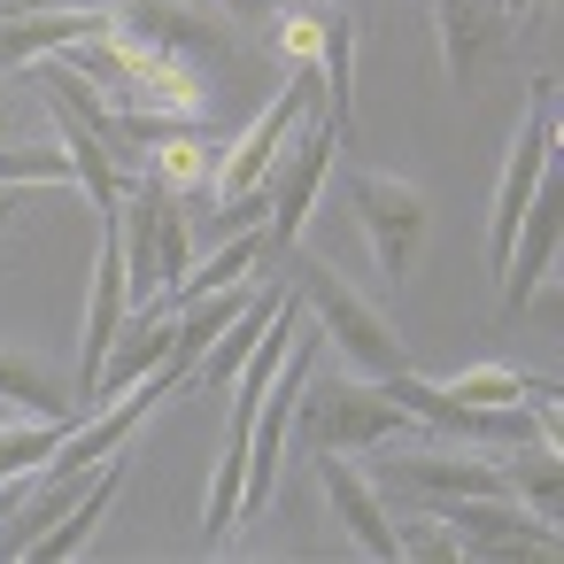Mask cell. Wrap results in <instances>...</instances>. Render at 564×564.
<instances>
[{
  "mask_svg": "<svg viewBox=\"0 0 564 564\" xmlns=\"http://www.w3.org/2000/svg\"><path fill=\"white\" fill-rule=\"evenodd\" d=\"M0 232H9V202H0Z\"/></svg>",
  "mask_w": 564,
  "mask_h": 564,
  "instance_id": "d4e9b609",
  "label": "cell"
},
{
  "mask_svg": "<svg viewBox=\"0 0 564 564\" xmlns=\"http://www.w3.org/2000/svg\"><path fill=\"white\" fill-rule=\"evenodd\" d=\"M263 256H271V240H263L256 225H240V232H232V240H225L202 271H186V279L155 302V310H186V302H202V294H217V286H240V279H256V263H263Z\"/></svg>",
  "mask_w": 564,
  "mask_h": 564,
  "instance_id": "9a60e30c",
  "label": "cell"
},
{
  "mask_svg": "<svg viewBox=\"0 0 564 564\" xmlns=\"http://www.w3.org/2000/svg\"><path fill=\"white\" fill-rule=\"evenodd\" d=\"M556 163V78H533L525 86V117L510 132V155H502V178H495V209H487V248H495V271H502V248L518 232V209L541 194Z\"/></svg>",
  "mask_w": 564,
  "mask_h": 564,
  "instance_id": "3957f363",
  "label": "cell"
},
{
  "mask_svg": "<svg viewBox=\"0 0 564 564\" xmlns=\"http://www.w3.org/2000/svg\"><path fill=\"white\" fill-rule=\"evenodd\" d=\"M433 24H441V70H448V86H471L479 63L502 55V40H510L502 0H433Z\"/></svg>",
  "mask_w": 564,
  "mask_h": 564,
  "instance_id": "30bf717a",
  "label": "cell"
},
{
  "mask_svg": "<svg viewBox=\"0 0 564 564\" xmlns=\"http://www.w3.org/2000/svg\"><path fill=\"white\" fill-rule=\"evenodd\" d=\"M9 417H24V410H17V402H9V394H0V425H9Z\"/></svg>",
  "mask_w": 564,
  "mask_h": 564,
  "instance_id": "cb8c5ba5",
  "label": "cell"
},
{
  "mask_svg": "<svg viewBox=\"0 0 564 564\" xmlns=\"http://www.w3.org/2000/svg\"><path fill=\"white\" fill-rule=\"evenodd\" d=\"M0 140H9V117H0Z\"/></svg>",
  "mask_w": 564,
  "mask_h": 564,
  "instance_id": "484cf974",
  "label": "cell"
},
{
  "mask_svg": "<svg viewBox=\"0 0 564 564\" xmlns=\"http://www.w3.org/2000/svg\"><path fill=\"white\" fill-rule=\"evenodd\" d=\"M47 101H55V94H47ZM55 124H63V148H70V163H78V186H86V202H94V209L109 217V209L124 202V171H117V148H109V140H101V132H94V124H86V117L70 109V101H55Z\"/></svg>",
  "mask_w": 564,
  "mask_h": 564,
  "instance_id": "4fadbf2b",
  "label": "cell"
},
{
  "mask_svg": "<svg viewBox=\"0 0 564 564\" xmlns=\"http://www.w3.org/2000/svg\"><path fill=\"white\" fill-rule=\"evenodd\" d=\"M47 9H86V0H0V17H47ZM94 9H109V0H94Z\"/></svg>",
  "mask_w": 564,
  "mask_h": 564,
  "instance_id": "7402d4cb",
  "label": "cell"
},
{
  "mask_svg": "<svg viewBox=\"0 0 564 564\" xmlns=\"http://www.w3.org/2000/svg\"><path fill=\"white\" fill-rule=\"evenodd\" d=\"M549 263H556V186L541 178V194L518 209V232H510V248H502V317H518L525 302H533V286L549 279Z\"/></svg>",
  "mask_w": 564,
  "mask_h": 564,
  "instance_id": "9c48e42d",
  "label": "cell"
},
{
  "mask_svg": "<svg viewBox=\"0 0 564 564\" xmlns=\"http://www.w3.org/2000/svg\"><path fill=\"white\" fill-rule=\"evenodd\" d=\"M333 155H340V140H333V124H325V109H310L302 124H294V140L279 148V163H271V178H263V202H271V256H286L294 240H302V225H310V209H317V186H325V171H333Z\"/></svg>",
  "mask_w": 564,
  "mask_h": 564,
  "instance_id": "5b68a950",
  "label": "cell"
},
{
  "mask_svg": "<svg viewBox=\"0 0 564 564\" xmlns=\"http://www.w3.org/2000/svg\"><path fill=\"white\" fill-rule=\"evenodd\" d=\"M0 186H78V163L55 148H9L0 140Z\"/></svg>",
  "mask_w": 564,
  "mask_h": 564,
  "instance_id": "44dd1931",
  "label": "cell"
},
{
  "mask_svg": "<svg viewBox=\"0 0 564 564\" xmlns=\"http://www.w3.org/2000/svg\"><path fill=\"white\" fill-rule=\"evenodd\" d=\"M495 471H502V495H510V502H525L533 518H556V487H564V456H556V448L533 441L525 456H502Z\"/></svg>",
  "mask_w": 564,
  "mask_h": 564,
  "instance_id": "ac0fdd59",
  "label": "cell"
},
{
  "mask_svg": "<svg viewBox=\"0 0 564 564\" xmlns=\"http://www.w3.org/2000/svg\"><path fill=\"white\" fill-rule=\"evenodd\" d=\"M294 294H302V310H310V325H317V340H333V356L356 371V379H387V371H402L410 356H402V333L325 263V256H294Z\"/></svg>",
  "mask_w": 564,
  "mask_h": 564,
  "instance_id": "6da1fadb",
  "label": "cell"
},
{
  "mask_svg": "<svg viewBox=\"0 0 564 564\" xmlns=\"http://www.w3.org/2000/svg\"><path fill=\"white\" fill-rule=\"evenodd\" d=\"M379 479L387 487H410V495H502V471L487 456H456V448H402L379 441Z\"/></svg>",
  "mask_w": 564,
  "mask_h": 564,
  "instance_id": "ba28073f",
  "label": "cell"
},
{
  "mask_svg": "<svg viewBox=\"0 0 564 564\" xmlns=\"http://www.w3.org/2000/svg\"><path fill=\"white\" fill-rule=\"evenodd\" d=\"M310 456H317V487L333 495V518L356 533V549L394 564V556H402V541H394V518H387V502H379V479H371V471H356L340 448H310Z\"/></svg>",
  "mask_w": 564,
  "mask_h": 564,
  "instance_id": "52a82bcc",
  "label": "cell"
},
{
  "mask_svg": "<svg viewBox=\"0 0 564 564\" xmlns=\"http://www.w3.org/2000/svg\"><path fill=\"white\" fill-rule=\"evenodd\" d=\"M348 217L364 225L371 263L402 286V279L417 271V248H425V225H433L425 194H417L410 178H387V171H348Z\"/></svg>",
  "mask_w": 564,
  "mask_h": 564,
  "instance_id": "277c9868",
  "label": "cell"
},
{
  "mask_svg": "<svg viewBox=\"0 0 564 564\" xmlns=\"http://www.w3.org/2000/svg\"><path fill=\"white\" fill-rule=\"evenodd\" d=\"M117 487H124V456H101V464H94V479H86V495H78V502H70V510L32 541V549H24V564H63V556H78V549L94 541V525L109 518Z\"/></svg>",
  "mask_w": 564,
  "mask_h": 564,
  "instance_id": "7c38bea8",
  "label": "cell"
},
{
  "mask_svg": "<svg viewBox=\"0 0 564 564\" xmlns=\"http://www.w3.org/2000/svg\"><path fill=\"white\" fill-rule=\"evenodd\" d=\"M209 171H217V148H209L194 124H178V132H163V140L148 148V178L171 186V194H186V202L209 186Z\"/></svg>",
  "mask_w": 564,
  "mask_h": 564,
  "instance_id": "2e32d148",
  "label": "cell"
},
{
  "mask_svg": "<svg viewBox=\"0 0 564 564\" xmlns=\"http://www.w3.org/2000/svg\"><path fill=\"white\" fill-rule=\"evenodd\" d=\"M525 9H533V0H502V17H525Z\"/></svg>",
  "mask_w": 564,
  "mask_h": 564,
  "instance_id": "603a6c76",
  "label": "cell"
},
{
  "mask_svg": "<svg viewBox=\"0 0 564 564\" xmlns=\"http://www.w3.org/2000/svg\"><path fill=\"white\" fill-rule=\"evenodd\" d=\"M294 425H302V441L310 448H340V456H356V448H379V441H394V433H410V410L379 387V379H302V394H294Z\"/></svg>",
  "mask_w": 564,
  "mask_h": 564,
  "instance_id": "7a4b0ae2",
  "label": "cell"
},
{
  "mask_svg": "<svg viewBox=\"0 0 564 564\" xmlns=\"http://www.w3.org/2000/svg\"><path fill=\"white\" fill-rule=\"evenodd\" d=\"M279 294H286V286H256V294H248V310H240L209 348H202V364H194V379H186V387H232V371H240V364H248V348L263 340V325H271Z\"/></svg>",
  "mask_w": 564,
  "mask_h": 564,
  "instance_id": "5bb4252c",
  "label": "cell"
},
{
  "mask_svg": "<svg viewBox=\"0 0 564 564\" xmlns=\"http://www.w3.org/2000/svg\"><path fill=\"white\" fill-rule=\"evenodd\" d=\"M456 402H479V410H510V402H533V394H549L556 379H525V371H510V364H464L456 379H441Z\"/></svg>",
  "mask_w": 564,
  "mask_h": 564,
  "instance_id": "ffe728a7",
  "label": "cell"
},
{
  "mask_svg": "<svg viewBox=\"0 0 564 564\" xmlns=\"http://www.w3.org/2000/svg\"><path fill=\"white\" fill-rule=\"evenodd\" d=\"M433 518L456 533L464 556H556V518H533L510 495H441Z\"/></svg>",
  "mask_w": 564,
  "mask_h": 564,
  "instance_id": "8992f818",
  "label": "cell"
},
{
  "mask_svg": "<svg viewBox=\"0 0 564 564\" xmlns=\"http://www.w3.org/2000/svg\"><path fill=\"white\" fill-rule=\"evenodd\" d=\"M117 17L109 9H47V17H0V70H32V63H47V55H63V47H78V40H101Z\"/></svg>",
  "mask_w": 564,
  "mask_h": 564,
  "instance_id": "8fae6325",
  "label": "cell"
},
{
  "mask_svg": "<svg viewBox=\"0 0 564 564\" xmlns=\"http://www.w3.org/2000/svg\"><path fill=\"white\" fill-rule=\"evenodd\" d=\"M194 202L186 194H171V186H155V271H163V294L194 271V217H186ZM155 294V302H163Z\"/></svg>",
  "mask_w": 564,
  "mask_h": 564,
  "instance_id": "d6986e66",
  "label": "cell"
},
{
  "mask_svg": "<svg viewBox=\"0 0 564 564\" xmlns=\"http://www.w3.org/2000/svg\"><path fill=\"white\" fill-rule=\"evenodd\" d=\"M0 394H9L24 417H78V394L47 371V364H32V356H9L0 348Z\"/></svg>",
  "mask_w": 564,
  "mask_h": 564,
  "instance_id": "e0dca14e",
  "label": "cell"
}]
</instances>
